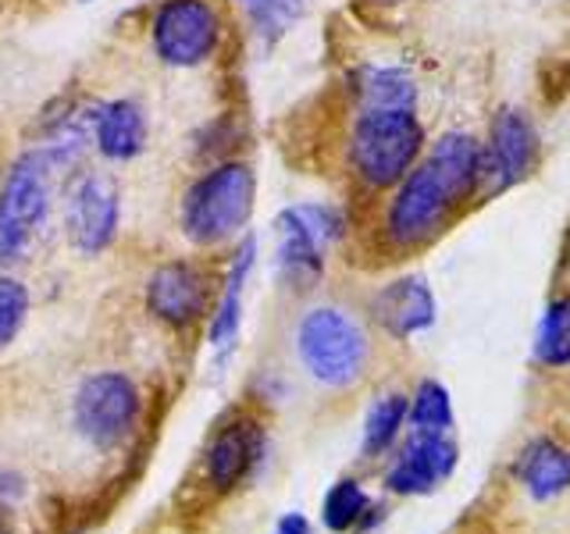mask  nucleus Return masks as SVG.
<instances>
[{"instance_id":"nucleus-1","label":"nucleus","mask_w":570,"mask_h":534,"mask_svg":"<svg viewBox=\"0 0 570 534\" xmlns=\"http://www.w3.org/2000/svg\"><path fill=\"white\" fill-rule=\"evenodd\" d=\"M474 204H481V136L439 132L417 165L382 196L374 236L385 254H417Z\"/></svg>"},{"instance_id":"nucleus-2","label":"nucleus","mask_w":570,"mask_h":534,"mask_svg":"<svg viewBox=\"0 0 570 534\" xmlns=\"http://www.w3.org/2000/svg\"><path fill=\"white\" fill-rule=\"evenodd\" d=\"M257 168L246 157L210 160L200 171L189 175V182L178 192L175 225L196 254H218L236 246L257 214Z\"/></svg>"},{"instance_id":"nucleus-3","label":"nucleus","mask_w":570,"mask_h":534,"mask_svg":"<svg viewBox=\"0 0 570 534\" xmlns=\"http://www.w3.org/2000/svg\"><path fill=\"white\" fill-rule=\"evenodd\" d=\"M61 182V168L36 142L0 168V267L4 271L22 267L47 239V228L58 214Z\"/></svg>"},{"instance_id":"nucleus-4","label":"nucleus","mask_w":570,"mask_h":534,"mask_svg":"<svg viewBox=\"0 0 570 534\" xmlns=\"http://www.w3.org/2000/svg\"><path fill=\"white\" fill-rule=\"evenodd\" d=\"M428 150V125L417 111H353L343 139V165L364 196H385Z\"/></svg>"},{"instance_id":"nucleus-5","label":"nucleus","mask_w":570,"mask_h":534,"mask_svg":"<svg viewBox=\"0 0 570 534\" xmlns=\"http://www.w3.org/2000/svg\"><path fill=\"white\" fill-rule=\"evenodd\" d=\"M350 236V214L332 200H296L272 218V264L282 289L314 293L328 275V257Z\"/></svg>"},{"instance_id":"nucleus-6","label":"nucleus","mask_w":570,"mask_h":534,"mask_svg":"<svg viewBox=\"0 0 570 534\" xmlns=\"http://www.w3.org/2000/svg\"><path fill=\"white\" fill-rule=\"evenodd\" d=\"M296 360L321 388H353L371 367V335L364 320L338 303H311L293 325Z\"/></svg>"},{"instance_id":"nucleus-7","label":"nucleus","mask_w":570,"mask_h":534,"mask_svg":"<svg viewBox=\"0 0 570 534\" xmlns=\"http://www.w3.org/2000/svg\"><path fill=\"white\" fill-rule=\"evenodd\" d=\"M142 36L160 68L204 71L228 47L232 14L225 0H154Z\"/></svg>"},{"instance_id":"nucleus-8","label":"nucleus","mask_w":570,"mask_h":534,"mask_svg":"<svg viewBox=\"0 0 570 534\" xmlns=\"http://www.w3.org/2000/svg\"><path fill=\"white\" fill-rule=\"evenodd\" d=\"M142 417V396L132 374L94 370L71 396V427L97 453H115L136 435Z\"/></svg>"},{"instance_id":"nucleus-9","label":"nucleus","mask_w":570,"mask_h":534,"mask_svg":"<svg viewBox=\"0 0 570 534\" xmlns=\"http://www.w3.org/2000/svg\"><path fill=\"white\" fill-rule=\"evenodd\" d=\"M61 231L79 257H104L121 236V189L111 171L79 168L61 182Z\"/></svg>"},{"instance_id":"nucleus-10","label":"nucleus","mask_w":570,"mask_h":534,"mask_svg":"<svg viewBox=\"0 0 570 534\" xmlns=\"http://www.w3.org/2000/svg\"><path fill=\"white\" fill-rule=\"evenodd\" d=\"M218 278L222 275H214V267L200 257H168L154 264L142 281V307L160 328L189 332L207 320Z\"/></svg>"},{"instance_id":"nucleus-11","label":"nucleus","mask_w":570,"mask_h":534,"mask_svg":"<svg viewBox=\"0 0 570 534\" xmlns=\"http://www.w3.org/2000/svg\"><path fill=\"white\" fill-rule=\"evenodd\" d=\"M539 165L542 132L534 118L524 107H499L481 136V204L528 182Z\"/></svg>"},{"instance_id":"nucleus-12","label":"nucleus","mask_w":570,"mask_h":534,"mask_svg":"<svg viewBox=\"0 0 570 534\" xmlns=\"http://www.w3.org/2000/svg\"><path fill=\"white\" fill-rule=\"evenodd\" d=\"M261 257V239L254 231L232 246V257L218 278V293H214V307L207 314V349L214 367H225L239 349L243 335V314H246V289L254 278V267Z\"/></svg>"},{"instance_id":"nucleus-13","label":"nucleus","mask_w":570,"mask_h":534,"mask_svg":"<svg viewBox=\"0 0 570 534\" xmlns=\"http://www.w3.org/2000/svg\"><path fill=\"white\" fill-rule=\"evenodd\" d=\"M267 459V432L257 417L239 414L228 417L218 432L210 435L204 449V481L210 492L228 495L243 488L249 477L261 471Z\"/></svg>"},{"instance_id":"nucleus-14","label":"nucleus","mask_w":570,"mask_h":534,"mask_svg":"<svg viewBox=\"0 0 570 534\" xmlns=\"http://www.w3.org/2000/svg\"><path fill=\"white\" fill-rule=\"evenodd\" d=\"M89 147L111 168L136 165L150 150V111L136 97L89 100Z\"/></svg>"},{"instance_id":"nucleus-15","label":"nucleus","mask_w":570,"mask_h":534,"mask_svg":"<svg viewBox=\"0 0 570 534\" xmlns=\"http://www.w3.org/2000/svg\"><path fill=\"white\" fill-rule=\"evenodd\" d=\"M456 463L460 445L450 432H414L385 471V492L403 498L432 495L456 474Z\"/></svg>"},{"instance_id":"nucleus-16","label":"nucleus","mask_w":570,"mask_h":534,"mask_svg":"<svg viewBox=\"0 0 570 534\" xmlns=\"http://www.w3.org/2000/svg\"><path fill=\"white\" fill-rule=\"evenodd\" d=\"M367 314L389 338L410 343V338L435 328L439 299H435L432 281L410 271V275H396V278L382 281L367 299Z\"/></svg>"},{"instance_id":"nucleus-17","label":"nucleus","mask_w":570,"mask_h":534,"mask_svg":"<svg viewBox=\"0 0 570 534\" xmlns=\"http://www.w3.org/2000/svg\"><path fill=\"white\" fill-rule=\"evenodd\" d=\"M513 477L534 503H552L570 492V445L534 435L513 463Z\"/></svg>"},{"instance_id":"nucleus-18","label":"nucleus","mask_w":570,"mask_h":534,"mask_svg":"<svg viewBox=\"0 0 570 534\" xmlns=\"http://www.w3.org/2000/svg\"><path fill=\"white\" fill-rule=\"evenodd\" d=\"M350 97H353V111H361V107H382V111H417L421 86L403 65L367 61L361 68H353Z\"/></svg>"},{"instance_id":"nucleus-19","label":"nucleus","mask_w":570,"mask_h":534,"mask_svg":"<svg viewBox=\"0 0 570 534\" xmlns=\"http://www.w3.org/2000/svg\"><path fill=\"white\" fill-rule=\"evenodd\" d=\"M406 409H410V396L400 388L382 392V396L367 406L364 432H361V456L364 459H379L400 442V432L406 427Z\"/></svg>"},{"instance_id":"nucleus-20","label":"nucleus","mask_w":570,"mask_h":534,"mask_svg":"<svg viewBox=\"0 0 570 534\" xmlns=\"http://www.w3.org/2000/svg\"><path fill=\"white\" fill-rule=\"evenodd\" d=\"M534 364L546 370H567L570 367V289L557 293L539 317V328H534V343H531Z\"/></svg>"},{"instance_id":"nucleus-21","label":"nucleus","mask_w":570,"mask_h":534,"mask_svg":"<svg viewBox=\"0 0 570 534\" xmlns=\"http://www.w3.org/2000/svg\"><path fill=\"white\" fill-rule=\"evenodd\" d=\"M311 11V0H257L243 8V26L257 47L272 50L289 36Z\"/></svg>"},{"instance_id":"nucleus-22","label":"nucleus","mask_w":570,"mask_h":534,"mask_svg":"<svg viewBox=\"0 0 570 534\" xmlns=\"http://www.w3.org/2000/svg\"><path fill=\"white\" fill-rule=\"evenodd\" d=\"M371 510V495L356 477H338L321 498V524L335 534H350L361 527Z\"/></svg>"},{"instance_id":"nucleus-23","label":"nucleus","mask_w":570,"mask_h":534,"mask_svg":"<svg viewBox=\"0 0 570 534\" xmlns=\"http://www.w3.org/2000/svg\"><path fill=\"white\" fill-rule=\"evenodd\" d=\"M406 424L414 427V432H453L456 414H453L450 388L435 378H424L414 388V396H410Z\"/></svg>"},{"instance_id":"nucleus-24","label":"nucleus","mask_w":570,"mask_h":534,"mask_svg":"<svg viewBox=\"0 0 570 534\" xmlns=\"http://www.w3.org/2000/svg\"><path fill=\"white\" fill-rule=\"evenodd\" d=\"M32 314V293L14 271L0 267V353H8L22 338Z\"/></svg>"},{"instance_id":"nucleus-25","label":"nucleus","mask_w":570,"mask_h":534,"mask_svg":"<svg viewBox=\"0 0 570 534\" xmlns=\"http://www.w3.org/2000/svg\"><path fill=\"white\" fill-rule=\"evenodd\" d=\"M26 492V481L22 474H14V471H0V506H11L18 503Z\"/></svg>"},{"instance_id":"nucleus-26","label":"nucleus","mask_w":570,"mask_h":534,"mask_svg":"<svg viewBox=\"0 0 570 534\" xmlns=\"http://www.w3.org/2000/svg\"><path fill=\"white\" fill-rule=\"evenodd\" d=\"M275 534H311V521L303 513H285L275 527Z\"/></svg>"},{"instance_id":"nucleus-27","label":"nucleus","mask_w":570,"mask_h":534,"mask_svg":"<svg viewBox=\"0 0 570 534\" xmlns=\"http://www.w3.org/2000/svg\"><path fill=\"white\" fill-rule=\"evenodd\" d=\"M364 11H371V14H389V11H400L406 0H356Z\"/></svg>"},{"instance_id":"nucleus-28","label":"nucleus","mask_w":570,"mask_h":534,"mask_svg":"<svg viewBox=\"0 0 570 534\" xmlns=\"http://www.w3.org/2000/svg\"><path fill=\"white\" fill-rule=\"evenodd\" d=\"M228 8H249V4H257V0H225Z\"/></svg>"},{"instance_id":"nucleus-29","label":"nucleus","mask_w":570,"mask_h":534,"mask_svg":"<svg viewBox=\"0 0 570 534\" xmlns=\"http://www.w3.org/2000/svg\"><path fill=\"white\" fill-rule=\"evenodd\" d=\"M0 534H14V531H11V524L4 521V516H0Z\"/></svg>"},{"instance_id":"nucleus-30","label":"nucleus","mask_w":570,"mask_h":534,"mask_svg":"<svg viewBox=\"0 0 570 534\" xmlns=\"http://www.w3.org/2000/svg\"><path fill=\"white\" fill-rule=\"evenodd\" d=\"M76 4H100V0H76Z\"/></svg>"},{"instance_id":"nucleus-31","label":"nucleus","mask_w":570,"mask_h":534,"mask_svg":"<svg viewBox=\"0 0 570 534\" xmlns=\"http://www.w3.org/2000/svg\"><path fill=\"white\" fill-rule=\"evenodd\" d=\"M567 260H570V257H567Z\"/></svg>"}]
</instances>
